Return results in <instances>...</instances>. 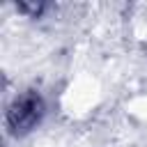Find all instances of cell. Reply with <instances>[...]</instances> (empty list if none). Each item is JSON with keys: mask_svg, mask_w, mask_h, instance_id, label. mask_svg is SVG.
Returning <instances> with one entry per match:
<instances>
[{"mask_svg": "<svg viewBox=\"0 0 147 147\" xmlns=\"http://www.w3.org/2000/svg\"><path fill=\"white\" fill-rule=\"evenodd\" d=\"M41 117H44V99L34 90L18 94L7 108V126L14 136L30 133L41 122Z\"/></svg>", "mask_w": 147, "mask_h": 147, "instance_id": "obj_1", "label": "cell"}, {"mask_svg": "<svg viewBox=\"0 0 147 147\" xmlns=\"http://www.w3.org/2000/svg\"><path fill=\"white\" fill-rule=\"evenodd\" d=\"M18 9H21V11H30L32 16H37V14L41 11V5H28V2H21Z\"/></svg>", "mask_w": 147, "mask_h": 147, "instance_id": "obj_2", "label": "cell"}]
</instances>
